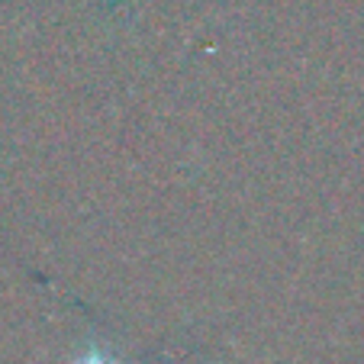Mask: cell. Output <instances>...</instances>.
<instances>
[{
    "label": "cell",
    "mask_w": 364,
    "mask_h": 364,
    "mask_svg": "<svg viewBox=\"0 0 364 364\" xmlns=\"http://www.w3.org/2000/svg\"><path fill=\"white\" fill-rule=\"evenodd\" d=\"M71 364H123V361H119V358L113 355L107 345L97 342V338H87V342H84V348L71 358Z\"/></svg>",
    "instance_id": "1"
}]
</instances>
